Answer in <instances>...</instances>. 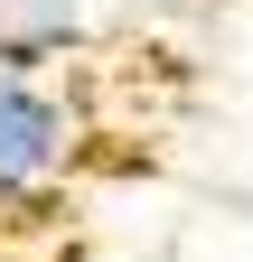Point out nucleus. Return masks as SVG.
<instances>
[{
    "mask_svg": "<svg viewBox=\"0 0 253 262\" xmlns=\"http://www.w3.org/2000/svg\"><path fill=\"white\" fill-rule=\"evenodd\" d=\"M75 141H85L75 103H66L47 75H28V66L0 56V206L47 196L56 178L75 169Z\"/></svg>",
    "mask_w": 253,
    "mask_h": 262,
    "instance_id": "1",
    "label": "nucleus"
},
{
    "mask_svg": "<svg viewBox=\"0 0 253 262\" xmlns=\"http://www.w3.org/2000/svg\"><path fill=\"white\" fill-rule=\"evenodd\" d=\"M85 38H94V0H0V56L28 66V75Z\"/></svg>",
    "mask_w": 253,
    "mask_h": 262,
    "instance_id": "2",
    "label": "nucleus"
}]
</instances>
